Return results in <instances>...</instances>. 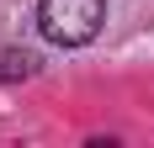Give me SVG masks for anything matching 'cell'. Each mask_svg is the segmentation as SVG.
Returning a JSON list of instances; mask_svg holds the SVG:
<instances>
[{
  "label": "cell",
  "mask_w": 154,
  "mask_h": 148,
  "mask_svg": "<svg viewBox=\"0 0 154 148\" xmlns=\"http://www.w3.org/2000/svg\"><path fill=\"white\" fill-rule=\"evenodd\" d=\"M106 21V0H37V27L59 48H85Z\"/></svg>",
  "instance_id": "6da1fadb"
},
{
  "label": "cell",
  "mask_w": 154,
  "mask_h": 148,
  "mask_svg": "<svg viewBox=\"0 0 154 148\" xmlns=\"http://www.w3.org/2000/svg\"><path fill=\"white\" fill-rule=\"evenodd\" d=\"M27 74H37V58H32V53L0 48V79H27Z\"/></svg>",
  "instance_id": "7a4b0ae2"
}]
</instances>
